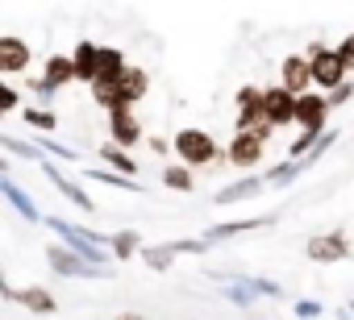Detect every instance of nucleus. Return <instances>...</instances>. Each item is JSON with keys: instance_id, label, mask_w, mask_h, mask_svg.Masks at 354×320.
Listing matches in <instances>:
<instances>
[{"instance_id": "25", "label": "nucleus", "mask_w": 354, "mask_h": 320, "mask_svg": "<svg viewBox=\"0 0 354 320\" xmlns=\"http://www.w3.org/2000/svg\"><path fill=\"white\" fill-rule=\"evenodd\" d=\"M162 188H171V192H196V175H192V167H184V163H167L162 167Z\"/></svg>"}, {"instance_id": "11", "label": "nucleus", "mask_w": 354, "mask_h": 320, "mask_svg": "<svg viewBox=\"0 0 354 320\" xmlns=\"http://www.w3.org/2000/svg\"><path fill=\"white\" fill-rule=\"evenodd\" d=\"M38 167H42V171H46V179H50V183L59 188V196H67V200H71V204H75L80 212H96V200H92V196H88V192H84V188H80L75 179H67V175L59 171V163H50V158L42 154V163H38Z\"/></svg>"}, {"instance_id": "34", "label": "nucleus", "mask_w": 354, "mask_h": 320, "mask_svg": "<svg viewBox=\"0 0 354 320\" xmlns=\"http://www.w3.org/2000/svg\"><path fill=\"white\" fill-rule=\"evenodd\" d=\"M38 150H42V154H55L59 163H80V150H67V146H59V141H50V137L38 141Z\"/></svg>"}, {"instance_id": "22", "label": "nucleus", "mask_w": 354, "mask_h": 320, "mask_svg": "<svg viewBox=\"0 0 354 320\" xmlns=\"http://www.w3.org/2000/svg\"><path fill=\"white\" fill-rule=\"evenodd\" d=\"M100 163H104L109 171H117V175H138V158H133L129 150L113 146V141H104V146H100Z\"/></svg>"}, {"instance_id": "5", "label": "nucleus", "mask_w": 354, "mask_h": 320, "mask_svg": "<svg viewBox=\"0 0 354 320\" xmlns=\"http://www.w3.org/2000/svg\"><path fill=\"white\" fill-rule=\"evenodd\" d=\"M263 154H267V146H263L250 129H234L230 146L221 150V158H225L230 167H238V171H254V167L263 163Z\"/></svg>"}, {"instance_id": "23", "label": "nucleus", "mask_w": 354, "mask_h": 320, "mask_svg": "<svg viewBox=\"0 0 354 320\" xmlns=\"http://www.w3.org/2000/svg\"><path fill=\"white\" fill-rule=\"evenodd\" d=\"M88 92H92V104H96V108H104V112L125 104V100H121V83H117V79H92V83H88Z\"/></svg>"}, {"instance_id": "3", "label": "nucleus", "mask_w": 354, "mask_h": 320, "mask_svg": "<svg viewBox=\"0 0 354 320\" xmlns=\"http://www.w3.org/2000/svg\"><path fill=\"white\" fill-rule=\"evenodd\" d=\"M304 59H308V75H313V88H317V92H329V88H337L342 79H350V71L342 67L337 50L325 46V42H308V46H304Z\"/></svg>"}, {"instance_id": "4", "label": "nucleus", "mask_w": 354, "mask_h": 320, "mask_svg": "<svg viewBox=\"0 0 354 320\" xmlns=\"http://www.w3.org/2000/svg\"><path fill=\"white\" fill-rule=\"evenodd\" d=\"M46 262H50V270H55V274H63V279H100V274H104L96 262L80 258V254H75V250H67L63 241H50V246H46Z\"/></svg>"}, {"instance_id": "6", "label": "nucleus", "mask_w": 354, "mask_h": 320, "mask_svg": "<svg viewBox=\"0 0 354 320\" xmlns=\"http://www.w3.org/2000/svg\"><path fill=\"white\" fill-rule=\"evenodd\" d=\"M263 121L279 133V129H292L296 125V96L279 83L263 88Z\"/></svg>"}, {"instance_id": "40", "label": "nucleus", "mask_w": 354, "mask_h": 320, "mask_svg": "<svg viewBox=\"0 0 354 320\" xmlns=\"http://www.w3.org/2000/svg\"><path fill=\"white\" fill-rule=\"evenodd\" d=\"M0 295H5V299H13V287H9V279H5V270H0Z\"/></svg>"}, {"instance_id": "21", "label": "nucleus", "mask_w": 354, "mask_h": 320, "mask_svg": "<svg viewBox=\"0 0 354 320\" xmlns=\"http://www.w3.org/2000/svg\"><path fill=\"white\" fill-rule=\"evenodd\" d=\"M13 299H17L21 308L38 312V316H50V312H59V303H55V295H50L46 287H21V291H13Z\"/></svg>"}, {"instance_id": "16", "label": "nucleus", "mask_w": 354, "mask_h": 320, "mask_svg": "<svg viewBox=\"0 0 354 320\" xmlns=\"http://www.w3.org/2000/svg\"><path fill=\"white\" fill-rule=\"evenodd\" d=\"M121 100L133 108V104H142L146 100V92H150V75H146V67H129L125 63V71H121Z\"/></svg>"}, {"instance_id": "8", "label": "nucleus", "mask_w": 354, "mask_h": 320, "mask_svg": "<svg viewBox=\"0 0 354 320\" xmlns=\"http://www.w3.org/2000/svg\"><path fill=\"white\" fill-rule=\"evenodd\" d=\"M325 125H329V104H325V92H313V88H308V92H300V96H296V129L317 137Z\"/></svg>"}, {"instance_id": "10", "label": "nucleus", "mask_w": 354, "mask_h": 320, "mask_svg": "<svg viewBox=\"0 0 354 320\" xmlns=\"http://www.w3.org/2000/svg\"><path fill=\"white\" fill-rule=\"evenodd\" d=\"M30 63H34V50L26 38H17V34L0 38V75H21V71H30Z\"/></svg>"}, {"instance_id": "15", "label": "nucleus", "mask_w": 354, "mask_h": 320, "mask_svg": "<svg viewBox=\"0 0 354 320\" xmlns=\"http://www.w3.org/2000/svg\"><path fill=\"white\" fill-rule=\"evenodd\" d=\"M263 188H267V183H263V175H242V179H234V183H225V188L217 192V204H221V208H230V204L254 200Z\"/></svg>"}, {"instance_id": "26", "label": "nucleus", "mask_w": 354, "mask_h": 320, "mask_svg": "<svg viewBox=\"0 0 354 320\" xmlns=\"http://www.w3.org/2000/svg\"><path fill=\"white\" fill-rule=\"evenodd\" d=\"M125 71V54L117 46H100V63H96V79H121Z\"/></svg>"}, {"instance_id": "13", "label": "nucleus", "mask_w": 354, "mask_h": 320, "mask_svg": "<svg viewBox=\"0 0 354 320\" xmlns=\"http://www.w3.org/2000/svg\"><path fill=\"white\" fill-rule=\"evenodd\" d=\"M279 88H288L292 96H300V92L313 88V75H308V59L304 54H288L279 63Z\"/></svg>"}, {"instance_id": "17", "label": "nucleus", "mask_w": 354, "mask_h": 320, "mask_svg": "<svg viewBox=\"0 0 354 320\" xmlns=\"http://www.w3.org/2000/svg\"><path fill=\"white\" fill-rule=\"evenodd\" d=\"M0 196H5V200H9V204H13V208L26 217V221H30V225H42V208H38V204L30 200V192H26V188H17L9 175L0 179Z\"/></svg>"}, {"instance_id": "27", "label": "nucleus", "mask_w": 354, "mask_h": 320, "mask_svg": "<svg viewBox=\"0 0 354 320\" xmlns=\"http://www.w3.org/2000/svg\"><path fill=\"white\" fill-rule=\"evenodd\" d=\"M84 179L104 183V188H117V192H138V196H142V183H138V179H125V175L109 171V167H100V171H84Z\"/></svg>"}, {"instance_id": "28", "label": "nucleus", "mask_w": 354, "mask_h": 320, "mask_svg": "<svg viewBox=\"0 0 354 320\" xmlns=\"http://www.w3.org/2000/svg\"><path fill=\"white\" fill-rule=\"evenodd\" d=\"M138 258H142L150 270H167V266L175 262V246H171V241H167V246H142Z\"/></svg>"}, {"instance_id": "12", "label": "nucleus", "mask_w": 354, "mask_h": 320, "mask_svg": "<svg viewBox=\"0 0 354 320\" xmlns=\"http://www.w3.org/2000/svg\"><path fill=\"white\" fill-rule=\"evenodd\" d=\"M263 121V88L246 83L234 96V129H254Z\"/></svg>"}, {"instance_id": "36", "label": "nucleus", "mask_w": 354, "mask_h": 320, "mask_svg": "<svg viewBox=\"0 0 354 320\" xmlns=\"http://www.w3.org/2000/svg\"><path fill=\"white\" fill-rule=\"evenodd\" d=\"M333 50H337L342 67H346V71H354V34H346V38H342V42H337Z\"/></svg>"}, {"instance_id": "32", "label": "nucleus", "mask_w": 354, "mask_h": 320, "mask_svg": "<svg viewBox=\"0 0 354 320\" xmlns=\"http://www.w3.org/2000/svg\"><path fill=\"white\" fill-rule=\"evenodd\" d=\"M13 108H21V92L9 79H0V117H9Z\"/></svg>"}, {"instance_id": "31", "label": "nucleus", "mask_w": 354, "mask_h": 320, "mask_svg": "<svg viewBox=\"0 0 354 320\" xmlns=\"http://www.w3.org/2000/svg\"><path fill=\"white\" fill-rule=\"evenodd\" d=\"M21 117H26L30 129H42V133H50V129L59 125V117H55L50 108H21Z\"/></svg>"}, {"instance_id": "19", "label": "nucleus", "mask_w": 354, "mask_h": 320, "mask_svg": "<svg viewBox=\"0 0 354 320\" xmlns=\"http://www.w3.org/2000/svg\"><path fill=\"white\" fill-rule=\"evenodd\" d=\"M304 171H308L304 158H283V163H275V167L263 175V183H267V188H292Z\"/></svg>"}, {"instance_id": "18", "label": "nucleus", "mask_w": 354, "mask_h": 320, "mask_svg": "<svg viewBox=\"0 0 354 320\" xmlns=\"http://www.w3.org/2000/svg\"><path fill=\"white\" fill-rule=\"evenodd\" d=\"M263 225H271V217H250V221H225V225H213V229H205V246H213V241H221V237H242V233H254V229H263Z\"/></svg>"}, {"instance_id": "38", "label": "nucleus", "mask_w": 354, "mask_h": 320, "mask_svg": "<svg viewBox=\"0 0 354 320\" xmlns=\"http://www.w3.org/2000/svg\"><path fill=\"white\" fill-rule=\"evenodd\" d=\"M250 283H254V291H259V295H271V299H279V295H283V287H279V283H267V279H250Z\"/></svg>"}, {"instance_id": "41", "label": "nucleus", "mask_w": 354, "mask_h": 320, "mask_svg": "<svg viewBox=\"0 0 354 320\" xmlns=\"http://www.w3.org/2000/svg\"><path fill=\"white\" fill-rule=\"evenodd\" d=\"M113 320H146V316H138V312H121V316H113Z\"/></svg>"}, {"instance_id": "39", "label": "nucleus", "mask_w": 354, "mask_h": 320, "mask_svg": "<svg viewBox=\"0 0 354 320\" xmlns=\"http://www.w3.org/2000/svg\"><path fill=\"white\" fill-rule=\"evenodd\" d=\"M146 141H150V150H154V154H167V141H162V137H146Z\"/></svg>"}, {"instance_id": "29", "label": "nucleus", "mask_w": 354, "mask_h": 320, "mask_svg": "<svg viewBox=\"0 0 354 320\" xmlns=\"http://www.w3.org/2000/svg\"><path fill=\"white\" fill-rule=\"evenodd\" d=\"M0 150L13 154V158H26V163H42V150L30 146V141H21V137H0Z\"/></svg>"}, {"instance_id": "42", "label": "nucleus", "mask_w": 354, "mask_h": 320, "mask_svg": "<svg viewBox=\"0 0 354 320\" xmlns=\"http://www.w3.org/2000/svg\"><path fill=\"white\" fill-rule=\"evenodd\" d=\"M0 175H9V163H5V154H0Z\"/></svg>"}, {"instance_id": "24", "label": "nucleus", "mask_w": 354, "mask_h": 320, "mask_svg": "<svg viewBox=\"0 0 354 320\" xmlns=\"http://www.w3.org/2000/svg\"><path fill=\"white\" fill-rule=\"evenodd\" d=\"M138 250H142V233H138V229H121V233H113V237H109V254H113L117 262L138 258Z\"/></svg>"}, {"instance_id": "35", "label": "nucleus", "mask_w": 354, "mask_h": 320, "mask_svg": "<svg viewBox=\"0 0 354 320\" xmlns=\"http://www.w3.org/2000/svg\"><path fill=\"white\" fill-rule=\"evenodd\" d=\"M26 88H30V92H34L38 100H55V96H59V88H50V83H46L42 75H26Z\"/></svg>"}, {"instance_id": "14", "label": "nucleus", "mask_w": 354, "mask_h": 320, "mask_svg": "<svg viewBox=\"0 0 354 320\" xmlns=\"http://www.w3.org/2000/svg\"><path fill=\"white\" fill-rule=\"evenodd\" d=\"M96 63H100V42H75L71 46V67H75V83H92L96 79Z\"/></svg>"}, {"instance_id": "2", "label": "nucleus", "mask_w": 354, "mask_h": 320, "mask_svg": "<svg viewBox=\"0 0 354 320\" xmlns=\"http://www.w3.org/2000/svg\"><path fill=\"white\" fill-rule=\"evenodd\" d=\"M171 150H175V158H180L184 167H192V171H201V167H213L217 158H221V146H217V137L209 133V129H201V125H188V129H180L171 137Z\"/></svg>"}, {"instance_id": "1", "label": "nucleus", "mask_w": 354, "mask_h": 320, "mask_svg": "<svg viewBox=\"0 0 354 320\" xmlns=\"http://www.w3.org/2000/svg\"><path fill=\"white\" fill-rule=\"evenodd\" d=\"M42 225H50L67 250H75L80 258H88V262H96V266H104V262L113 258L104 233H92V229H84V225H71L67 217H42Z\"/></svg>"}, {"instance_id": "20", "label": "nucleus", "mask_w": 354, "mask_h": 320, "mask_svg": "<svg viewBox=\"0 0 354 320\" xmlns=\"http://www.w3.org/2000/svg\"><path fill=\"white\" fill-rule=\"evenodd\" d=\"M42 79H46L50 88H67V83H75L71 54H46V63H42Z\"/></svg>"}, {"instance_id": "37", "label": "nucleus", "mask_w": 354, "mask_h": 320, "mask_svg": "<svg viewBox=\"0 0 354 320\" xmlns=\"http://www.w3.org/2000/svg\"><path fill=\"white\" fill-rule=\"evenodd\" d=\"M325 308L317 303V299H296V316H304V320H317Z\"/></svg>"}, {"instance_id": "30", "label": "nucleus", "mask_w": 354, "mask_h": 320, "mask_svg": "<svg viewBox=\"0 0 354 320\" xmlns=\"http://www.w3.org/2000/svg\"><path fill=\"white\" fill-rule=\"evenodd\" d=\"M221 291H225V299H230V303H238V308H246V303H254V295H259L250 279H238V283H225Z\"/></svg>"}, {"instance_id": "7", "label": "nucleus", "mask_w": 354, "mask_h": 320, "mask_svg": "<svg viewBox=\"0 0 354 320\" xmlns=\"http://www.w3.org/2000/svg\"><path fill=\"white\" fill-rule=\"evenodd\" d=\"M350 254H354V250H350V241H346L342 229H333V233H317V237L304 241V258H308V262H321V266L346 262Z\"/></svg>"}, {"instance_id": "9", "label": "nucleus", "mask_w": 354, "mask_h": 320, "mask_svg": "<svg viewBox=\"0 0 354 320\" xmlns=\"http://www.w3.org/2000/svg\"><path fill=\"white\" fill-rule=\"evenodd\" d=\"M109 141H113V146H121V150H133L138 141H146L142 121H138V108H129V104L109 108Z\"/></svg>"}, {"instance_id": "33", "label": "nucleus", "mask_w": 354, "mask_h": 320, "mask_svg": "<svg viewBox=\"0 0 354 320\" xmlns=\"http://www.w3.org/2000/svg\"><path fill=\"white\" fill-rule=\"evenodd\" d=\"M350 96H354V83H350V79H342L337 88H329V92H325V104H329V112H333V108H342Z\"/></svg>"}]
</instances>
